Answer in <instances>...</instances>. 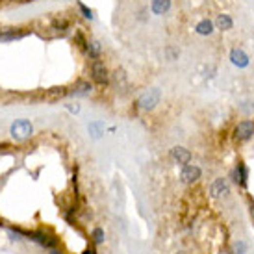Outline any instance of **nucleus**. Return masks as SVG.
Listing matches in <instances>:
<instances>
[{"label": "nucleus", "instance_id": "obj_20", "mask_svg": "<svg viewBox=\"0 0 254 254\" xmlns=\"http://www.w3.org/2000/svg\"><path fill=\"white\" fill-rule=\"evenodd\" d=\"M63 97H69V89H67V87L48 89V98H50V100H58V98H63Z\"/></svg>", "mask_w": 254, "mask_h": 254}, {"label": "nucleus", "instance_id": "obj_19", "mask_svg": "<svg viewBox=\"0 0 254 254\" xmlns=\"http://www.w3.org/2000/svg\"><path fill=\"white\" fill-rule=\"evenodd\" d=\"M76 8H78V13H80L85 20H95V11L91 10L89 6H85L82 0H76Z\"/></svg>", "mask_w": 254, "mask_h": 254}, {"label": "nucleus", "instance_id": "obj_10", "mask_svg": "<svg viewBox=\"0 0 254 254\" xmlns=\"http://www.w3.org/2000/svg\"><path fill=\"white\" fill-rule=\"evenodd\" d=\"M113 82V85L117 87V91H126L128 89V75L124 69H115L113 73H110V84Z\"/></svg>", "mask_w": 254, "mask_h": 254}, {"label": "nucleus", "instance_id": "obj_25", "mask_svg": "<svg viewBox=\"0 0 254 254\" xmlns=\"http://www.w3.org/2000/svg\"><path fill=\"white\" fill-rule=\"evenodd\" d=\"M65 108L71 113H78V112H80V104H65Z\"/></svg>", "mask_w": 254, "mask_h": 254}, {"label": "nucleus", "instance_id": "obj_24", "mask_svg": "<svg viewBox=\"0 0 254 254\" xmlns=\"http://www.w3.org/2000/svg\"><path fill=\"white\" fill-rule=\"evenodd\" d=\"M245 251H247V243H245V241H237V243H234V247H232V253L234 254H243Z\"/></svg>", "mask_w": 254, "mask_h": 254}, {"label": "nucleus", "instance_id": "obj_9", "mask_svg": "<svg viewBox=\"0 0 254 254\" xmlns=\"http://www.w3.org/2000/svg\"><path fill=\"white\" fill-rule=\"evenodd\" d=\"M230 61L237 69H247L249 63H251V58L247 56V52H245L243 48H232L230 50Z\"/></svg>", "mask_w": 254, "mask_h": 254}, {"label": "nucleus", "instance_id": "obj_27", "mask_svg": "<svg viewBox=\"0 0 254 254\" xmlns=\"http://www.w3.org/2000/svg\"><path fill=\"white\" fill-rule=\"evenodd\" d=\"M85 254H95V249H87V251H85Z\"/></svg>", "mask_w": 254, "mask_h": 254}, {"label": "nucleus", "instance_id": "obj_23", "mask_svg": "<svg viewBox=\"0 0 254 254\" xmlns=\"http://www.w3.org/2000/svg\"><path fill=\"white\" fill-rule=\"evenodd\" d=\"M91 237H93V243H104V237H106V234H104V230L100 228V226H97L93 232H91Z\"/></svg>", "mask_w": 254, "mask_h": 254}, {"label": "nucleus", "instance_id": "obj_14", "mask_svg": "<svg viewBox=\"0 0 254 254\" xmlns=\"http://www.w3.org/2000/svg\"><path fill=\"white\" fill-rule=\"evenodd\" d=\"M214 32H215V24H214L212 19H200L197 24H195V34L202 36V38L214 36Z\"/></svg>", "mask_w": 254, "mask_h": 254}, {"label": "nucleus", "instance_id": "obj_12", "mask_svg": "<svg viewBox=\"0 0 254 254\" xmlns=\"http://www.w3.org/2000/svg\"><path fill=\"white\" fill-rule=\"evenodd\" d=\"M171 158L178 165H188L189 161H191V152L186 147H173L171 149Z\"/></svg>", "mask_w": 254, "mask_h": 254}, {"label": "nucleus", "instance_id": "obj_26", "mask_svg": "<svg viewBox=\"0 0 254 254\" xmlns=\"http://www.w3.org/2000/svg\"><path fill=\"white\" fill-rule=\"evenodd\" d=\"M48 254H63V253H61V251H58L56 247H54V249H50V251H48Z\"/></svg>", "mask_w": 254, "mask_h": 254}, {"label": "nucleus", "instance_id": "obj_13", "mask_svg": "<svg viewBox=\"0 0 254 254\" xmlns=\"http://www.w3.org/2000/svg\"><path fill=\"white\" fill-rule=\"evenodd\" d=\"M173 8V0H151V11L158 17L167 15Z\"/></svg>", "mask_w": 254, "mask_h": 254}, {"label": "nucleus", "instance_id": "obj_7", "mask_svg": "<svg viewBox=\"0 0 254 254\" xmlns=\"http://www.w3.org/2000/svg\"><path fill=\"white\" fill-rule=\"evenodd\" d=\"M95 85L89 80H78L71 89H69V97H75V98H85L89 95H93Z\"/></svg>", "mask_w": 254, "mask_h": 254}, {"label": "nucleus", "instance_id": "obj_21", "mask_svg": "<svg viewBox=\"0 0 254 254\" xmlns=\"http://www.w3.org/2000/svg\"><path fill=\"white\" fill-rule=\"evenodd\" d=\"M89 132H91V136H93L95 139H98V137L104 134V124L98 121L91 122V124H89Z\"/></svg>", "mask_w": 254, "mask_h": 254}, {"label": "nucleus", "instance_id": "obj_1", "mask_svg": "<svg viewBox=\"0 0 254 254\" xmlns=\"http://www.w3.org/2000/svg\"><path fill=\"white\" fill-rule=\"evenodd\" d=\"M10 136L13 141H28L30 137L34 136V124L28 119H17L11 122L10 126Z\"/></svg>", "mask_w": 254, "mask_h": 254}, {"label": "nucleus", "instance_id": "obj_5", "mask_svg": "<svg viewBox=\"0 0 254 254\" xmlns=\"http://www.w3.org/2000/svg\"><path fill=\"white\" fill-rule=\"evenodd\" d=\"M30 34V28H19V26H6L0 28V43H13L20 41Z\"/></svg>", "mask_w": 254, "mask_h": 254}, {"label": "nucleus", "instance_id": "obj_18", "mask_svg": "<svg viewBox=\"0 0 254 254\" xmlns=\"http://www.w3.org/2000/svg\"><path fill=\"white\" fill-rule=\"evenodd\" d=\"M73 41H75V45L82 52H85V47H87V41H89V38L85 36V32L82 28H76L75 32H73Z\"/></svg>", "mask_w": 254, "mask_h": 254}, {"label": "nucleus", "instance_id": "obj_22", "mask_svg": "<svg viewBox=\"0 0 254 254\" xmlns=\"http://www.w3.org/2000/svg\"><path fill=\"white\" fill-rule=\"evenodd\" d=\"M163 54H165V58H167L169 61H176L180 56V50L176 47H173V45H167L165 50H163Z\"/></svg>", "mask_w": 254, "mask_h": 254}, {"label": "nucleus", "instance_id": "obj_3", "mask_svg": "<svg viewBox=\"0 0 254 254\" xmlns=\"http://www.w3.org/2000/svg\"><path fill=\"white\" fill-rule=\"evenodd\" d=\"M89 76H91V82L97 85H102L108 87L110 85V71L104 61L100 59H93L91 65H89Z\"/></svg>", "mask_w": 254, "mask_h": 254}, {"label": "nucleus", "instance_id": "obj_6", "mask_svg": "<svg viewBox=\"0 0 254 254\" xmlns=\"http://www.w3.org/2000/svg\"><path fill=\"white\" fill-rule=\"evenodd\" d=\"M254 137V121H241L235 124L234 128V139L235 141H249Z\"/></svg>", "mask_w": 254, "mask_h": 254}, {"label": "nucleus", "instance_id": "obj_11", "mask_svg": "<svg viewBox=\"0 0 254 254\" xmlns=\"http://www.w3.org/2000/svg\"><path fill=\"white\" fill-rule=\"evenodd\" d=\"M230 193V188H228V182L225 178H215L210 186V195L214 198H221Z\"/></svg>", "mask_w": 254, "mask_h": 254}, {"label": "nucleus", "instance_id": "obj_15", "mask_svg": "<svg viewBox=\"0 0 254 254\" xmlns=\"http://www.w3.org/2000/svg\"><path fill=\"white\" fill-rule=\"evenodd\" d=\"M232 176H234L235 184H239L241 188H247V180H249V169H247V165H245L243 161H237V165H235V169H234V173H232Z\"/></svg>", "mask_w": 254, "mask_h": 254}, {"label": "nucleus", "instance_id": "obj_2", "mask_svg": "<svg viewBox=\"0 0 254 254\" xmlns=\"http://www.w3.org/2000/svg\"><path fill=\"white\" fill-rule=\"evenodd\" d=\"M161 100V91L158 87H151V89H147V91H143L139 97H137V100H136V106L143 110V112H152Z\"/></svg>", "mask_w": 254, "mask_h": 254}, {"label": "nucleus", "instance_id": "obj_16", "mask_svg": "<svg viewBox=\"0 0 254 254\" xmlns=\"http://www.w3.org/2000/svg\"><path fill=\"white\" fill-rule=\"evenodd\" d=\"M84 54L89 58L91 61H93V59H100V56H102V45H100V41H98V39H89Z\"/></svg>", "mask_w": 254, "mask_h": 254}, {"label": "nucleus", "instance_id": "obj_17", "mask_svg": "<svg viewBox=\"0 0 254 254\" xmlns=\"http://www.w3.org/2000/svg\"><path fill=\"white\" fill-rule=\"evenodd\" d=\"M214 24H215V30H221V32H228V30L234 28V19H232V15H228V13H219L214 20Z\"/></svg>", "mask_w": 254, "mask_h": 254}, {"label": "nucleus", "instance_id": "obj_8", "mask_svg": "<svg viewBox=\"0 0 254 254\" xmlns=\"http://www.w3.org/2000/svg\"><path fill=\"white\" fill-rule=\"evenodd\" d=\"M200 175H202V171L198 165H184V169L180 173V182H184V184H195L198 178H200Z\"/></svg>", "mask_w": 254, "mask_h": 254}, {"label": "nucleus", "instance_id": "obj_4", "mask_svg": "<svg viewBox=\"0 0 254 254\" xmlns=\"http://www.w3.org/2000/svg\"><path fill=\"white\" fill-rule=\"evenodd\" d=\"M47 32L52 36V38H63L71 32V20L63 17V15H56L48 20Z\"/></svg>", "mask_w": 254, "mask_h": 254}]
</instances>
